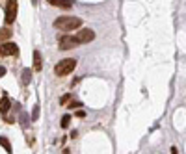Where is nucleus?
Instances as JSON below:
<instances>
[{
    "instance_id": "nucleus-1",
    "label": "nucleus",
    "mask_w": 186,
    "mask_h": 154,
    "mask_svg": "<svg viewBox=\"0 0 186 154\" xmlns=\"http://www.w3.org/2000/svg\"><path fill=\"white\" fill-rule=\"evenodd\" d=\"M82 26V19L80 17H58L56 20H54V28H58V30H61V32H73V30H76V28H80Z\"/></svg>"
},
{
    "instance_id": "nucleus-2",
    "label": "nucleus",
    "mask_w": 186,
    "mask_h": 154,
    "mask_svg": "<svg viewBox=\"0 0 186 154\" xmlns=\"http://www.w3.org/2000/svg\"><path fill=\"white\" fill-rule=\"evenodd\" d=\"M76 67V59L73 58H65L61 61L56 63V67H54V74L56 76H67V74H71Z\"/></svg>"
},
{
    "instance_id": "nucleus-3",
    "label": "nucleus",
    "mask_w": 186,
    "mask_h": 154,
    "mask_svg": "<svg viewBox=\"0 0 186 154\" xmlns=\"http://www.w3.org/2000/svg\"><path fill=\"white\" fill-rule=\"evenodd\" d=\"M17 9H19L17 0H8V6H6V15H4L6 24H13V20L17 19Z\"/></svg>"
},
{
    "instance_id": "nucleus-4",
    "label": "nucleus",
    "mask_w": 186,
    "mask_h": 154,
    "mask_svg": "<svg viewBox=\"0 0 186 154\" xmlns=\"http://www.w3.org/2000/svg\"><path fill=\"white\" fill-rule=\"evenodd\" d=\"M78 45H80V43H78L76 37H71V35L60 37V48H61V50H71V48H75V47H78Z\"/></svg>"
},
{
    "instance_id": "nucleus-5",
    "label": "nucleus",
    "mask_w": 186,
    "mask_h": 154,
    "mask_svg": "<svg viewBox=\"0 0 186 154\" xmlns=\"http://www.w3.org/2000/svg\"><path fill=\"white\" fill-rule=\"evenodd\" d=\"M19 54V47L15 43H9V41H4L0 45V56H17Z\"/></svg>"
},
{
    "instance_id": "nucleus-6",
    "label": "nucleus",
    "mask_w": 186,
    "mask_h": 154,
    "mask_svg": "<svg viewBox=\"0 0 186 154\" xmlns=\"http://www.w3.org/2000/svg\"><path fill=\"white\" fill-rule=\"evenodd\" d=\"M76 39H78V43L80 45H86V43H89V41H93L95 39V32L93 30H89V28H82L76 35H75Z\"/></svg>"
},
{
    "instance_id": "nucleus-7",
    "label": "nucleus",
    "mask_w": 186,
    "mask_h": 154,
    "mask_svg": "<svg viewBox=\"0 0 186 154\" xmlns=\"http://www.w3.org/2000/svg\"><path fill=\"white\" fill-rule=\"evenodd\" d=\"M50 6H56V8H61V9H71L73 2L71 0H46Z\"/></svg>"
},
{
    "instance_id": "nucleus-8",
    "label": "nucleus",
    "mask_w": 186,
    "mask_h": 154,
    "mask_svg": "<svg viewBox=\"0 0 186 154\" xmlns=\"http://www.w3.org/2000/svg\"><path fill=\"white\" fill-rule=\"evenodd\" d=\"M43 69V59H41V54H39V50H34V71L35 73H39Z\"/></svg>"
},
{
    "instance_id": "nucleus-9",
    "label": "nucleus",
    "mask_w": 186,
    "mask_h": 154,
    "mask_svg": "<svg viewBox=\"0 0 186 154\" xmlns=\"http://www.w3.org/2000/svg\"><path fill=\"white\" fill-rule=\"evenodd\" d=\"M11 37V30L9 28H0V41H8Z\"/></svg>"
},
{
    "instance_id": "nucleus-10",
    "label": "nucleus",
    "mask_w": 186,
    "mask_h": 154,
    "mask_svg": "<svg viewBox=\"0 0 186 154\" xmlns=\"http://www.w3.org/2000/svg\"><path fill=\"white\" fill-rule=\"evenodd\" d=\"M0 145L4 147V150H6V152H11V150H13V149H11V143H9V141H8V138H4V136H0Z\"/></svg>"
},
{
    "instance_id": "nucleus-11",
    "label": "nucleus",
    "mask_w": 186,
    "mask_h": 154,
    "mask_svg": "<svg viewBox=\"0 0 186 154\" xmlns=\"http://www.w3.org/2000/svg\"><path fill=\"white\" fill-rule=\"evenodd\" d=\"M8 109H9V98L4 97L2 102H0V112H2V113H8Z\"/></svg>"
},
{
    "instance_id": "nucleus-12",
    "label": "nucleus",
    "mask_w": 186,
    "mask_h": 154,
    "mask_svg": "<svg viewBox=\"0 0 186 154\" xmlns=\"http://www.w3.org/2000/svg\"><path fill=\"white\" fill-rule=\"evenodd\" d=\"M30 80H32V71L30 69H24V71H22V84H30Z\"/></svg>"
},
{
    "instance_id": "nucleus-13",
    "label": "nucleus",
    "mask_w": 186,
    "mask_h": 154,
    "mask_svg": "<svg viewBox=\"0 0 186 154\" xmlns=\"http://www.w3.org/2000/svg\"><path fill=\"white\" fill-rule=\"evenodd\" d=\"M69 123H71V115H63L61 117V128H69Z\"/></svg>"
},
{
    "instance_id": "nucleus-14",
    "label": "nucleus",
    "mask_w": 186,
    "mask_h": 154,
    "mask_svg": "<svg viewBox=\"0 0 186 154\" xmlns=\"http://www.w3.org/2000/svg\"><path fill=\"white\" fill-rule=\"evenodd\" d=\"M69 100H71V93H67V95H63V97L60 98V102H61V104H67Z\"/></svg>"
},
{
    "instance_id": "nucleus-15",
    "label": "nucleus",
    "mask_w": 186,
    "mask_h": 154,
    "mask_svg": "<svg viewBox=\"0 0 186 154\" xmlns=\"http://www.w3.org/2000/svg\"><path fill=\"white\" fill-rule=\"evenodd\" d=\"M80 106H82V104H80V102H71V104H69V106H67V108H71V109H78V108H80Z\"/></svg>"
},
{
    "instance_id": "nucleus-16",
    "label": "nucleus",
    "mask_w": 186,
    "mask_h": 154,
    "mask_svg": "<svg viewBox=\"0 0 186 154\" xmlns=\"http://www.w3.org/2000/svg\"><path fill=\"white\" fill-rule=\"evenodd\" d=\"M37 115H39V106H35V108H34V113H32V119L35 121V119H37Z\"/></svg>"
},
{
    "instance_id": "nucleus-17",
    "label": "nucleus",
    "mask_w": 186,
    "mask_h": 154,
    "mask_svg": "<svg viewBox=\"0 0 186 154\" xmlns=\"http://www.w3.org/2000/svg\"><path fill=\"white\" fill-rule=\"evenodd\" d=\"M76 117H80V119H82V117H86V112L78 108V109H76Z\"/></svg>"
},
{
    "instance_id": "nucleus-18",
    "label": "nucleus",
    "mask_w": 186,
    "mask_h": 154,
    "mask_svg": "<svg viewBox=\"0 0 186 154\" xmlns=\"http://www.w3.org/2000/svg\"><path fill=\"white\" fill-rule=\"evenodd\" d=\"M4 74H6V69L2 67V65H0V76H4Z\"/></svg>"
}]
</instances>
